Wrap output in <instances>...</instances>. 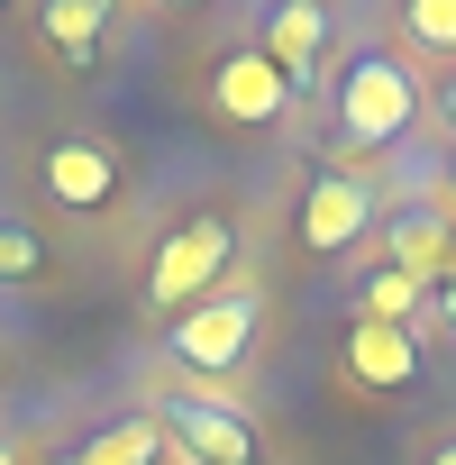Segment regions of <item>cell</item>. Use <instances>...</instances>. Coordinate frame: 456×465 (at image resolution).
Returning a JSON list of instances; mask_svg holds the SVG:
<instances>
[{"mask_svg": "<svg viewBox=\"0 0 456 465\" xmlns=\"http://www.w3.org/2000/svg\"><path fill=\"white\" fill-rule=\"evenodd\" d=\"M37 28H46V46H55L64 64H83V55L101 46V28H110V0H46Z\"/></svg>", "mask_w": 456, "mask_h": 465, "instance_id": "obj_14", "label": "cell"}, {"mask_svg": "<svg viewBox=\"0 0 456 465\" xmlns=\"http://www.w3.org/2000/svg\"><path fill=\"white\" fill-rule=\"evenodd\" d=\"M228 265H238V228H228L219 210H201V219H183L173 238L146 256V302L183 320L192 302H210V292L228 283Z\"/></svg>", "mask_w": 456, "mask_h": 465, "instance_id": "obj_3", "label": "cell"}, {"mask_svg": "<svg viewBox=\"0 0 456 465\" xmlns=\"http://www.w3.org/2000/svg\"><path fill=\"white\" fill-rule=\"evenodd\" d=\"M210 110H219L228 128H274V119L292 110V83H283L256 46H238V55L210 64Z\"/></svg>", "mask_w": 456, "mask_h": 465, "instance_id": "obj_6", "label": "cell"}, {"mask_svg": "<svg viewBox=\"0 0 456 465\" xmlns=\"http://www.w3.org/2000/svg\"><path fill=\"white\" fill-rule=\"evenodd\" d=\"M46 256H37V238L28 228H0V283H19V274H37Z\"/></svg>", "mask_w": 456, "mask_h": 465, "instance_id": "obj_15", "label": "cell"}, {"mask_svg": "<svg viewBox=\"0 0 456 465\" xmlns=\"http://www.w3.org/2000/svg\"><path fill=\"white\" fill-rule=\"evenodd\" d=\"M256 329H265V302H256L247 283H219L210 302H192V311L173 320L164 356H173V365H183L192 383H219V374H238V365H247Z\"/></svg>", "mask_w": 456, "mask_h": 465, "instance_id": "obj_2", "label": "cell"}, {"mask_svg": "<svg viewBox=\"0 0 456 465\" xmlns=\"http://www.w3.org/2000/svg\"><path fill=\"white\" fill-rule=\"evenodd\" d=\"M0 465H28V456H19V438H0Z\"/></svg>", "mask_w": 456, "mask_h": 465, "instance_id": "obj_18", "label": "cell"}, {"mask_svg": "<svg viewBox=\"0 0 456 465\" xmlns=\"http://www.w3.org/2000/svg\"><path fill=\"white\" fill-rule=\"evenodd\" d=\"M429 320H438V329H447V338H456V265H447V283H438V292H429Z\"/></svg>", "mask_w": 456, "mask_h": 465, "instance_id": "obj_16", "label": "cell"}, {"mask_svg": "<svg viewBox=\"0 0 456 465\" xmlns=\"http://www.w3.org/2000/svg\"><path fill=\"white\" fill-rule=\"evenodd\" d=\"M429 465H456V438H447V447H438V456H429Z\"/></svg>", "mask_w": 456, "mask_h": 465, "instance_id": "obj_19", "label": "cell"}, {"mask_svg": "<svg viewBox=\"0 0 456 465\" xmlns=\"http://www.w3.org/2000/svg\"><path fill=\"white\" fill-rule=\"evenodd\" d=\"M119 192V155L101 146V137H64V146H46V201H64V210H101Z\"/></svg>", "mask_w": 456, "mask_h": 465, "instance_id": "obj_9", "label": "cell"}, {"mask_svg": "<svg viewBox=\"0 0 456 465\" xmlns=\"http://www.w3.org/2000/svg\"><path fill=\"white\" fill-rule=\"evenodd\" d=\"M392 28H401V55H411L420 74H429V64L456 74V0H401Z\"/></svg>", "mask_w": 456, "mask_h": 465, "instance_id": "obj_11", "label": "cell"}, {"mask_svg": "<svg viewBox=\"0 0 456 465\" xmlns=\"http://www.w3.org/2000/svg\"><path fill=\"white\" fill-rule=\"evenodd\" d=\"M256 55H265L292 92H302V83H320V55H329V10H320V0H283V10H265Z\"/></svg>", "mask_w": 456, "mask_h": 465, "instance_id": "obj_7", "label": "cell"}, {"mask_svg": "<svg viewBox=\"0 0 456 465\" xmlns=\"http://www.w3.org/2000/svg\"><path fill=\"white\" fill-rule=\"evenodd\" d=\"M383 265H392V274H411L420 292H438V283H447V265H456V219H447V210L383 219Z\"/></svg>", "mask_w": 456, "mask_h": 465, "instance_id": "obj_8", "label": "cell"}, {"mask_svg": "<svg viewBox=\"0 0 456 465\" xmlns=\"http://www.w3.org/2000/svg\"><path fill=\"white\" fill-rule=\"evenodd\" d=\"M438 128H447V146H456V74L438 83Z\"/></svg>", "mask_w": 456, "mask_h": 465, "instance_id": "obj_17", "label": "cell"}, {"mask_svg": "<svg viewBox=\"0 0 456 465\" xmlns=\"http://www.w3.org/2000/svg\"><path fill=\"white\" fill-rule=\"evenodd\" d=\"M155 420H164V456L173 465H256V447H265L256 420L228 401L219 383H183Z\"/></svg>", "mask_w": 456, "mask_h": 465, "instance_id": "obj_4", "label": "cell"}, {"mask_svg": "<svg viewBox=\"0 0 456 465\" xmlns=\"http://www.w3.org/2000/svg\"><path fill=\"white\" fill-rule=\"evenodd\" d=\"M74 465H164V420H155V411H128V420H110L101 438H83Z\"/></svg>", "mask_w": 456, "mask_h": 465, "instance_id": "obj_12", "label": "cell"}, {"mask_svg": "<svg viewBox=\"0 0 456 465\" xmlns=\"http://www.w3.org/2000/svg\"><path fill=\"white\" fill-rule=\"evenodd\" d=\"M347 374L365 392H401L420 374V329H383V320H356L347 329Z\"/></svg>", "mask_w": 456, "mask_h": 465, "instance_id": "obj_10", "label": "cell"}, {"mask_svg": "<svg viewBox=\"0 0 456 465\" xmlns=\"http://www.w3.org/2000/svg\"><path fill=\"white\" fill-rule=\"evenodd\" d=\"M365 238H383V201H374V183H365L356 164H329V173L302 192V247H311V256H347V247H365Z\"/></svg>", "mask_w": 456, "mask_h": 465, "instance_id": "obj_5", "label": "cell"}, {"mask_svg": "<svg viewBox=\"0 0 456 465\" xmlns=\"http://www.w3.org/2000/svg\"><path fill=\"white\" fill-rule=\"evenodd\" d=\"M356 320H383V329H429V292H420L411 274L374 265V274L356 283Z\"/></svg>", "mask_w": 456, "mask_h": 465, "instance_id": "obj_13", "label": "cell"}, {"mask_svg": "<svg viewBox=\"0 0 456 465\" xmlns=\"http://www.w3.org/2000/svg\"><path fill=\"white\" fill-rule=\"evenodd\" d=\"M429 119V74L411 64V55H392V46H365L347 74H338V137L347 146H401L411 128Z\"/></svg>", "mask_w": 456, "mask_h": 465, "instance_id": "obj_1", "label": "cell"}]
</instances>
